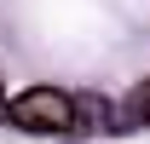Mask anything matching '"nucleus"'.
<instances>
[{"label":"nucleus","instance_id":"1","mask_svg":"<svg viewBox=\"0 0 150 144\" xmlns=\"http://www.w3.org/2000/svg\"><path fill=\"white\" fill-rule=\"evenodd\" d=\"M6 115H12L18 127H29V133H81V127H75V98L58 92V87L18 92V98L6 104Z\"/></svg>","mask_w":150,"mask_h":144},{"label":"nucleus","instance_id":"2","mask_svg":"<svg viewBox=\"0 0 150 144\" xmlns=\"http://www.w3.org/2000/svg\"><path fill=\"white\" fill-rule=\"evenodd\" d=\"M104 121H115L110 109H104V98L81 92V98H75V127H104Z\"/></svg>","mask_w":150,"mask_h":144}]
</instances>
